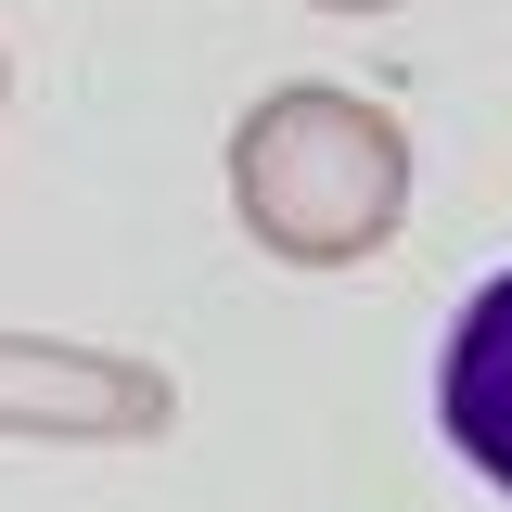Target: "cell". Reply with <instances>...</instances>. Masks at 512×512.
Listing matches in <instances>:
<instances>
[{
	"instance_id": "1",
	"label": "cell",
	"mask_w": 512,
	"mask_h": 512,
	"mask_svg": "<svg viewBox=\"0 0 512 512\" xmlns=\"http://www.w3.org/2000/svg\"><path fill=\"white\" fill-rule=\"evenodd\" d=\"M231 205L282 269H359L410 218V128L359 90H269L231 128Z\"/></svg>"
},
{
	"instance_id": "2",
	"label": "cell",
	"mask_w": 512,
	"mask_h": 512,
	"mask_svg": "<svg viewBox=\"0 0 512 512\" xmlns=\"http://www.w3.org/2000/svg\"><path fill=\"white\" fill-rule=\"evenodd\" d=\"M180 423V384L116 346H52V333H0V436L52 448H141Z\"/></svg>"
},
{
	"instance_id": "3",
	"label": "cell",
	"mask_w": 512,
	"mask_h": 512,
	"mask_svg": "<svg viewBox=\"0 0 512 512\" xmlns=\"http://www.w3.org/2000/svg\"><path fill=\"white\" fill-rule=\"evenodd\" d=\"M436 423H448V448H461V461L512 500V269H487V282L461 295V320H448Z\"/></svg>"
},
{
	"instance_id": "4",
	"label": "cell",
	"mask_w": 512,
	"mask_h": 512,
	"mask_svg": "<svg viewBox=\"0 0 512 512\" xmlns=\"http://www.w3.org/2000/svg\"><path fill=\"white\" fill-rule=\"evenodd\" d=\"M308 13H397V0H308Z\"/></svg>"
},
{
	"instance_id": "5",
	"label": "cell",
	"mask_w": 512,
	"mask_h": 512,
	"mask_svg": "<svg viewBox=\"0 0 512 512\" xmlns=\"http://www.w3.org/2000/svg\"><path fill=\"white\" fill-rule=\"evenodd\" d=\"M0 90H13V64H0Z\"/></svg>"
}]
</instances>
